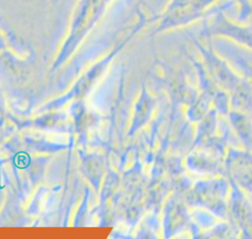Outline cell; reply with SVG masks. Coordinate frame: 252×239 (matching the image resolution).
I'll use <instances>...</instances> for the list:
<instances>
[{
  "instance_id": "6da1fadb",
  "label": "cell",
  "mask_w": 252,
  "mask_h": 239,
  "mask_svg": "<svg viewBox=\"0 0 252 239\" xmlns=\"http://www.w3.org/2000/svg\"><path fill=\"white\" fill-rule=\"evenodd\" d=\"M218 0H173L171 9L178 10L185 18L199 16L206 8L213 5Z\"/></svg>"
},
{
  "instance_id": "7a4b0ae2",
  "label": "cell",
  "mask_w": 252,
  "mask_h": 239,
  "mask_svg": "<svg viewBox=\"0 0 252 239\" xmlns=\"http://www.w3.org/2000/svg\"><path fill=\"white\" fill-rule=\"evenodd\" d=\"M238 5H239V8H240V11H241V15L242 16H245L247 15L248 13L251 12L252 10V5H251V2L250 0H235Z\"/></svg>"
}]
</instances>
